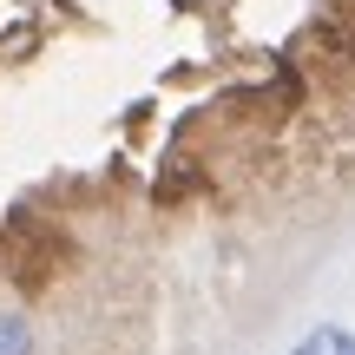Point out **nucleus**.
I'll use <instances>...</instances> for the list:
<instances>
[{
  "label": "nucleus",
  "instance_id": "1",
  "mask_svg": "<svg viewBox=\"0 0 355 355\" xmlns=\"http://www.w3.org/2000/svg\"><path fill=\"white\" fill-rule=\"evenodd\" d=\"M290 355H355V336L349 329H316V336H303Z\"/></svg>",
  "mask_w": 355,
  "mask_h": 355
},
{
  "label": "nucleus",
  "instance_id": "2",
  "mask_svg": "<svg viewBox=\"0 0 355 355\" xmlns=\"http://www.w3.org/2000/svg\"><path fill=\"white\" fill-rule=\"evenodd\" d=\"M0 355H33V336H26V322H20V316H7V309H0Z\"/></svg>",
  "mask_w": 355,
  "mask_h": 355
}]
</instances>
